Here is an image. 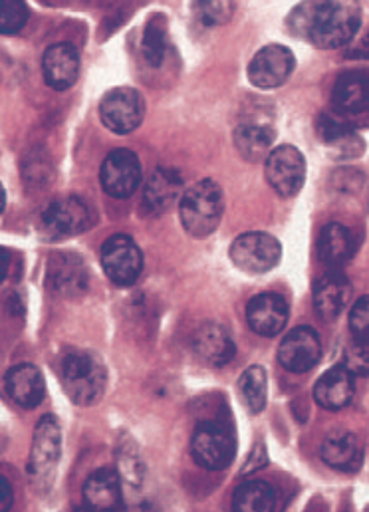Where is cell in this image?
I'll use <instances>...</instances> for the list:
<instances>
[{
    "label": "cell",
    "instance_id": "6da1fadb",
    "mask_svg": "<svg viewBox=\"0 0 369 512\" xmlns=\"http://www.w3.org/2000/svg\"><path fill=\"white\" fill-rule=\"evenodd\" d=\"M223 211V189L213 179L199 181L181 195V225L195 239H207L211 233H215L221 223Z\"/></svg>",
    "mask_w": 369,
    "mask_h": 512
},
{
    "label": "cell",
    "instance_id": "7a4b0ae2",
    "mask_svg": "<svg viewBox=\"0 0 369 512\" xmlns=\"http://www.w3.org/2000/svg\"><path fill=\"white\" fill-rule=\"evenodd\" d=\"M62 384L68 397L78 405H94L106 389V368L86 350H70L60 364Z\"/></svg>",
    "mask_w": 369,
    "mask_h": 512
},
{
    "label": "cell",
    "instance_id": "3957f363",
    "mask_svg": "<svg viewBox=\"0 0 369 512\" xmlns=\"http://www.w3.org/2000/svg\"><path fill=\"white\" fill-rule=\"evenodd\" d=\"M62 457V429L54 415H46L38 421L32 437V449L28 459V477L38 493H48L54 485L58 463Z\"/></svg>",
    "mask_w": 369,
    "mask_h": 512
},
{
    "label": "cell",
    "instance_id": "277c9868",
    "mask_svg": "<svg viewBox=\"0 0 369 512\" xmlns=\"http://www.w3.org/2000/svg\"><path fill=\"white\" fill-rule=\"evenodd\" d=\"M362 26V4L358 0H328L312 34V44L322 50L348 46Z\"/></svg>",
    "mask_w": 369,
    "mask_h": 512
},
{
    "label": "cell",
    "instance_id": "5b68a950",
    "mask_svg": "<svg viewBox=\"0 0 369 512\" xmlns=\"http://www.w3.org/2000/svg\"><path fill=\"white\" fill-rule=\"evenodd\" d=\"M191 453L201 467L209 471H223L233 463L237 445L227 427L215 421H205L193 433Z\"/></svg>",
    "mask_w": 369,
    "mask_h": 512
},
{
    "label": "cell",
    "instance_id": "8992f818",
    "mask_svg": "<svg viewBox=\"0 0 369 512\" xmlns=\"http://www.w3.org/2000/svg\"><path fill=\"white\" fill-rule=\"evenodd\" d=\"M294 68H296V58L290 48L282 44H268L252 56L246 76L254 88L272 90L286 84Z\"/></svg>",
    "mask_w": 369,
    "mask_h": 512
},
{
    "label": "cell",
    "instance_id": "52a82bcc",
    "mask_svg": "<svg viewBox=\"0 0 369 512\" xmlns=\"http://www.w3.org/2000/svg\"><path fill=\"white\" fill-rule=\"evenodd\" d=\"M266 179L280 197H294L306 181V161L294 145H278L266 157Z\"/></svg>",
    "mask_w": 369,
    "mask_h": 512
},
{
    "label": "cell",
    "instance_id": "ba28073f",
    "mask_svg": "<svg viewBox=\"0 0 369 512\" xmlns=\"http://www.w3.org/2000/svg\"><path fill=\"white\" fill-rule=\"evenodd\" d=\"M143 114V98L133 88H114L100 102L102 124L118 135H127L139 128Z\"/></svg>",
    "mask_w": 369,
    "mask_h": 512
},
{
    "label": "cell",
    "instance_id": "9c48e42d",
    "mask_svg": "<svg viewBox=\"0 0 369 512\" xmlns=\"http://www.w3.org/2000/svg\"><path fill=\"white\" fill-rule=\"evenodd\" d=\"M282 258V245L268 233H245L231 247V260L248 274L270 272Z\"/></svg>",
    "mask_w": 369,
    "mask_h": 512
},
{
    "label": "cell",
    "instance_id": "30bf717a",
    "mask_svg": "<svg viewBox=\"0 0 369 512\" xmlns=\"http://www.w3.org/2000/svg\"><path fill=\"white\" fill-rule=\"evenodd\" d=\"M42 229L52 239L76 237L90 229L92 215L88 205L78 197H66L50 203L42 211Z\"/></svg>",
    "mask_w": 369,
    "mask_h": 512
},
{
    "label": "cell",
    "instance_id": "8fae6325",
    "mask_svg": "<svg viewBox=\"0 0 369 512\" xmlns=\"http://www.w3.org/2000/svg\"><path fill=\"white\" fill-rule=\"evenodd\" d=\"M322 358V342L314 328L298 326L284 336L278 348V360L292 374H306Z\"/></svg>",
    "mask_w": 369,
    "mask_h": 512
},
{
    "label": "cell",
    "instance_id": "7c38bea8",
    "mask_svg": "<svg viewBox=\"0 0 369 512\" xmlns=\"http://www.w3.org/2000/svg\"><path fill=\"white\" fill-rule=\"evenodd\" d=\"M102 266L114 284L131 286L141 276L143 255L133 239L114 235L102 247Z\"/></svg>",
    "mask_w": 369,
    "mask_h": 512
},
{
    "label": "cell",
    "instance_id": "4fadbf2b",
    "mask_svg": "<svg viewBox=\"0 0 369 512\" xmlns=\"http://www.w3.org/2000/svg\"><path fill=\"white\" fill-rule=\"evenodd\" d=\"M100 181L114 199L131 197L141 183V163L129 149H114L102 163Z\"/></svg>",
    "mask_w": 369,
    "mask_h": 512
},
{
    "label": "cell",
    "instance_id": "5bb4252c",
    "mask_svg": "<svg viewBox=\"0 0 369 512\" xmlns=\"http://www.w3.org/2000/svg\"><path fill=\"white\" fill-rule=\"evenodd\" d=\"M318 137L320 141L326 145L328 153L334 159H356L364 153L366 143L362 139V135L352 128L346 120V116L338 114V112H324L318 118Z\"/></svg>",
    "mask_w": 369,
    "mask_h": 512
},
{
    "label": "cell",
    "instance_id": "9a60e30c",
    "mask_svg": "<svg viewBox=\"0 0 369 512\" xmlns=\"http://www.w3.org/2000/svg\"><path fill=\"white\" fill-rule=\"evenodd\" d=\"M48 286L62 296H80L90 286V274L82 256L70 251L56 253L48 260Z\"/></svg>",
    "mask_w": 369,
    "mask_h": 512
},
{
    "label": "cell",
    "instance_id": "2e32d148",
    "mask_svg": "<svg viewBox=\"0 0 369 512\" xmlns=\"http://www.w3.org/2000/svg\"><path fill=\"white\" fill-rule=\"evenodd\" d=\"M288 304L280 294L264 292L254 296L246 306V320L252 332L264 338L278 336L288 324Z\"/></svg>",
    "mask_w": 369,
    "mask_h": 512
},
{
    "label": "cell",
    "instance_id": "e0dca14e",
    "mask_svg": "<svg viewBox=\"0 0 369 512\" xmlns=\"http://www.w3.org/2000/svg\"><path fill=\"white\" fill-rule=\"evenodd\" d=\"M42 74L52 90H70L80 74V54L76 46L68 42L52 44L42 56Z\"/></svg>",
    "mask_w": 369,
    "mask_h": 512
},
{
    "label": "cell",
    "instance_id": "ac0fdd59",
    "mask_svg": "<svg viewBox=\"0 0 369 512\" xmlns=\"http://www.w3.org/2000/svg\"><path fill=\"white\" fill-rule=\"evenodd\" d=\"M322 459L328 467L336 471L354 473L364 463L362 441L344 427L334 429L322 443Z\"/></svg>",
    "mask_w": 369,
    "mask_h": 512
},
{
    "label": "cell",
    "instance_id": "d6986e66",
    "mask_svg": "<svg viewBox=\"0 0 369 512\" xmlns=\"http://www.w3.org/2000/svg\"><path fill=\"white\" fill-rule=\"evenodd\" d=\"M352 298V286L344 272L330 270L314 286V308L324 320H336Z\"/></svg>",
    "mask_w": 369,
    "mask_h": 512
},
{
    "label": "cell",
    "instance_id": "ffe728a7",
    "mask_svg": "<svg viewBox=\"0 0 369 512\" xmlns=\"http://www.w3.org/2000/svg\"><path fill=\"white\" fill-rule=\"evenodd\" d=\"M4 387H6V393L10 395V399L24 409L38 407L46 397L44 376L32 364L14 366L4 378Z\"/></svg>",
    "mask_w": 369,
    "mask_h": 512
},
{
    "label": "cell",
    "instance_id": "44dd1931",
    "mask_svg": "<svg viewBox=\"0 0 369 512\" xmlns=\"http://www.w3.org/2000/svg\"><path fill=\"white\" fill-rule=\"evenodd\" d=\"M332 106L342 116H362L369 112V76L346 72L338 78L332 92Z\"/></svg>",
    "mask_w": 369,
    "mask_h": 512
},
{
    "label": "cell",
    "instance_id": "7402d4cb",
    "mask_svg": "<svg viewBox=\"0 0 369 512\" xmlns=\"http://www.w3.org/2000/svg\"><path fill=\"white\" fill-rule=\"evenodd\" d=\"M183 187L185 183L179 171L169 167H159L147 179V185L143 191V203L155 215L165 213L179 201Z\"/></svg>",
    "mask_w": 369,
    "mask_h": 512
},
{
    "label": "cell",
    "instance_id": "603a6c76",
    "mask_svg": "<svg viewBox=\"0 0 369 512\" xmlns=\"http://www.w3.org/2000/svg\"><path fill=\"white\" fill-rule=\"evenodd\" d=\"M193 348L201 360H205L211 366H219V368L229 364L237 354V346H235L229 330L215 322L203 324L195 332Z\"/></svg>",
    "mask_w": 369,
    "mask_h": 512
},
{
    "label": "cell",
    "instance_id": "cb8c5ba5",
    "mask_svg": "<svg viewBox=\"0 0 369 512\" xmlns=\"http://www.w3.org/2000/svg\"><path fill=\"white\" fill-rule=\"evenodd\" d=\"M84 503L90 511L123 509L122 479L112 469H100L84 485Z\"/></svg>",
    "mask_w": 369,
    "mask_h": 512
},
{
    "label": "cell",
    "instance_id": "d4e9b609",
    "mask_svg": "<svg viewBox=\"0 0 369 512\" xmlns=\"http://www.w3.org/2000/svg\"><path fill=\"white\" fill-rule=\"evenodd\" d=\"M354 391V376L344 366H336L316 382L314 399L320 407L328 411H340L350 405V401L354 399Z\"/></svg>",
    "mask_w": 369,
    "mask_h": 512
},
{
    "label": "cell",
    "instance_id": "484cf974",
    "mask_svg": "<svg viewBox=\"0 0 369 512\" xmlns=\"http://www.w3.org/2000/svg\"><path fill=\"white\" fill-rule=\"evenodd\" d=\"M316 249H318V258L326 266H342L354 255V249H356L354 235L350 233L348 227L340 223H330L322 229Z\"/></svg>",
    "mask_w": 369,
    "mask_h": 512
},
{
    "label": "cell",
    "instance_id": "4316f807",
    "mask_svg": "<svg viewBox=\"0 0 369 512\" xmlns=\"http://www.w3.org/2000/svg\"><path fill=\"white\" fill-rule=\"evenodd\" d=\"M276 133L264 124H243L235 129V145L246 161H262L272 151Z\"/></svg>",
    "mask_w": 369,
    "mask_h": 512
},
{
    "label": "cell",
    "instance_id": "83f0119b",
    "mask_svg": "<svg viewBox=\"0 0 369 512\" xmlns=\"http://www.w3.org/2000/svg\"><path fill=\"white\" fill-rule=\"evenodd\" d=\"M274 505V489L264 481H248L233 495V511L237 512H270Z\"/></svg>",
    "mask_w": 369,
    "mask_h": 512
},
{
    "label": "cell",
    "instance_id": "f1b7e54d",
    "mask_svg": "<svg viewBox=\"0 0 369 512\" xmlns=\"http://www.w3.org/2000/svg\"><path fill=\"white\" fill-rule=\"evenodd\" d=\"M141 54L145 62L153 68H159L167 54V20L163 14H153L141 36Z\"/></svg>",
    "mask_w": 369,
    "mask_h": 512
},
{
    "label": "cell",
    "instance_id": "f546056e",
    "mask_svg": "<svg viewBox=\"0 0 369 512\" xmlns=\"http://www.w3.org/2000/svg\"><path fill=\"white\" fill-rule=\"evenodd\" d=\"M328 0H302L298 6L292 8V12L286 18L288 30L302 38V40H312V34L318 28V22L322 18V12L326 8Z\"/></svg>",
    "mask_w": 369,
    "mask_h": 512
},
{
    "label": "cell",
    "instance_id": "4dcf8cb0",
    "mask_svg": "<svg viewBox=\"0 0 369 512\" xmlns=\"http://www.w3.org/2000/svg\"><path fill=\"white\" fill-rule=\"evenodd\" d=\"M241 395L245 399V405L252 413H262L266 407V393H268V382L266 372L260 366L248 368L241 376Z\"/></svg>",
    "mask_w": 369,
    "mask_h": 512
},
{
    "label": "cell",
    "instance_id": "1f68e13d",
    "mask_svg": "<svg viewBox=\"0 0 369 512\" xmlns=\"http://www.w3.org/2000/svg\"><path fill=\"white\" fill-rule=\"evenodd\" d=\"M193 12L203 26H223L235 14V0H195Z\"/></svg>",
    "mask_w": 369,
    "mask_h": 512
},
{
    "label": "cell",
    "instance_id": "d6a6232c",
    "mask_svg": "<svg viewBox=\"0 0 369 512\" xmlns=\"http://www.w3.org/2000/svg\"><path fill=\"white\" fill-rule=\"evenodd\" d=\"M28 22V6L24 0H0V34L14 36Z\"/></svg>",
    "mask_w": 369,
    "mask_h": 512
},
{
    "label": "cell",
    "instance_id": "836d02e7",
    "mask_svg": "<svg viewBox=\"0 0 369 512\" xmlns=\"http://www.w3.org/2000/svg\"><path fill=\"white\" fill-rule=\"evenodd\" d=\"M352 376H369V344L356 340L348 346L344 364H342Z\"/></svg>",
    "mask_w": 369,
    "mask_h": 512
},
{
    "label": "cell",
    "instance_id": "e575fe53",
    "mask_svg": "<svg viewBox=\"0 0 369 512\" xmlns=\"http://www.w3.org/2000/svg\"><path fill=\"white\" fill-rule=\"evenodd\" d=\"M350 330L356 340L369 344V296H362L350 312Z\"/></svg>",
    "mask_w": 369,
    "mask_h": 512
},
{
    "label": "cell",
    "instance_id": "d590c367",
    "mask_svg": "<svg viewBox=\"0 0 369 512\" xmlns=\"http://www.w3.org/2000/svg\"><path fill=\"white\" fill-rule=\"evenodd\" d=\"M344 50L346 58L350 60H369V30L360 36L356 34L354 40L348 46H344Z\"/></svg>",
    "mask_w": 369,
    "mask_h": 512
},
{
    "label": "cell",
    "instance_id": "8d00e7d4",
    "mask_svg": "<svg viewBox=\"0 0 369 512\" xmlns=\"http://www.w3.org/2000/svg\"><path fill=\"white\" fill-rule=\"evenodd\" d=\"M12 501H14L12 487L4 477H0V512L8 511L12 507Z\"/></svg>",
    "mask_w": 369,
    "mask_h": 512
},
{
    "label": "cell",
    "instance_id": "74e56055",
    "mask_svg": "<svg viewBox=\"0 0 369 512\" xmlns=\"http://www.w3.org/2000/svg\"><path fill=\"white\" fill-rule=\"evenodd\" d=\"M8 272H10V256L4 249H0V282L6 280Z\"/></svg>",
    "mask_w": 369,
    "mask_h": 512
},
{
    "label": "cell",
    "instance_id": "f35d334b",
    "mask_svg": "<svg viewBox=\"0 0 369 512\" xmlns=\"http://www.w3.org/2000/svg\"><path fill=\"white\" fill-rule=\"evenodd\" d=\"M4 205H6V195H4V187L0 185V213L4 211Z\"/></svg>",
    "mask_w": 369,
    "mask_h": 512
}]
</instances>
